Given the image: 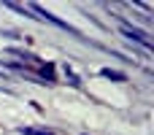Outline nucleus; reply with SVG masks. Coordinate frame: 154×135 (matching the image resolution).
I'll return each instance as SVG.
<instances>
[{
	"label": "nucleus",
	"instance_id": "obj_1",
	"mask_svg": "<svg viewBox=\"0 0 154 135\" xmlns=\"http://www.w3.org/2000/svg\"><path fill=\"white\" fill-rule=\"evenodd\" d=\"M122 35H125V38H130V41H135V43H141L143 49H152L149 32H143V30H138V27H130L127 22H122Z\"/></svg>",
	"mask_w": 154,
	"mask_h": 135
},
{
	"label": "nucleus",
	"instance_id": "obj_2",
	"mask_svg": "<svg viewBox=\"0 0 154 135\" xmlns=\"http://www.w3.org/2000/svg\"><path fill=\"white\" fill-rule=\"evenodd\" d=\"M62 76H65V78L70 81V87H76V89H81V78H79L76 73H73V68H70L68 62H62Z\"/></svg>",
	"mask_w": 154,
	"mask_h": 135
},
{
	"label": "nucleus",
	"instance_id": "obj_3",
	"mask_svg": "<svg viewBox=\"0 0 154 135\" xmlns=\"http://www.w3.org/2000/svg\"><path fill=\"white\" fill-rule=\"evenodd\" d=\"M100 76H103V78H108V81H119V84H125V81H127V76H125V73L111 70V68H103V70H100Z\"/></svg>",
	"mask_w": 154,
	"mask_h": 135
},
{
	"label": "nucleus",
	"instance_id": "obj_4",
	"mask_svg": "<svg viewBox=\"0 0 154 135\" xmlns=\"http://www.w3.org/2000/svg\"><path fill=\"white\" fill-rule=\"evenodd\" d=\"M19 133H22V135H54V133H49V130L43 133V130H30V127H22Z\"/></svg>",
	"mask_w": 154,
	"mask_h": 135
},
{
	"label": "nucleus",
	"instance_id": "obj_5",
	"mask_svg": "<svg viewBox=\"0 0 154 135\" xmlns=\"http://www.w3.org/2000/svg\"><path fill=\"white\" fill-rule=\"evenodd\" d=\"M0 92H5V95H11V89H3V87H0Z\"/></svg>",
	"mask_w": 154,
	"mask_h": 135
}]
</instances>
